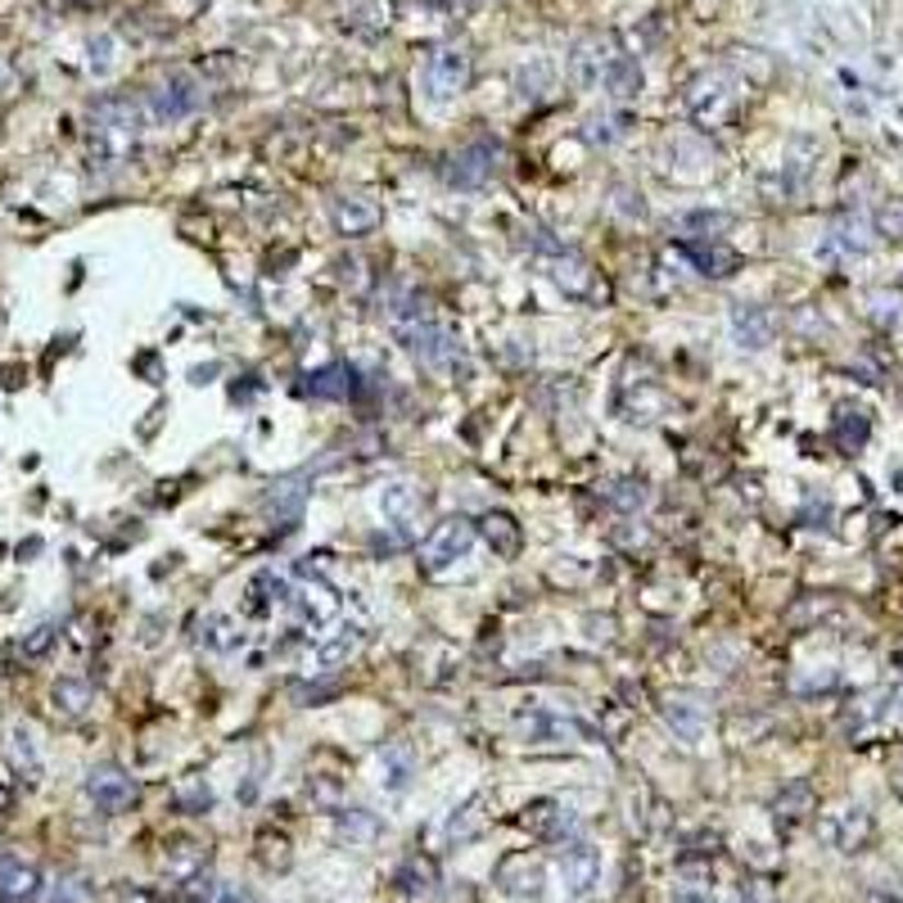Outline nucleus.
<instances>
[{
  "label": "nucleus",
  "mask_w": 903,
  "mask_h": 903,
  "mask_svg": "<svg viewBox=\"0 0 903 903\" xmlns=\"http://www.w3.org/2000/svg\"><path fill=\"white\" fill-rule=\"evenodd\" d=\"M145 104L132 95H104L91 104V155L100 163H118L127 159V149L145 132Z\"/></svg>",
  "instance_id": "nucleus-1"
},
{
  "label": "nucleus",
  "mask_w": 903,
  "mask_h": 903,
  "mask_svg": "<svg viewBox=\"0 0 903 903\" xmlns=\"http://www.w3.org/2000/svg\"><path fill=\"white\" fill-rule=\"evenodd\" d=\"M475 534H479L475 519H466V515H447L443 524H434V534L421 547V570L430 579H443L447 570H457L475 547Z\"/></svg>",
  "instance_id": "nucleus-2"
},
{
  "label": "nucleus",
  "mask_w": 903,
  "mask_h": 903,
  "mask_svg": "<svg viewBox=\"0 0 903 903\" xmlns=\"http://www.w3.org/2000/svg\"><path fill=\"white\" fill-rule=\"evenodd\" d=\"M145 118L149 123H181L204 104V87L191 78V72H168L163 82H155L145 91Z\"/></svg>",
  "instance_id": "nucleus-3"
},
{
  "label": "nucleus",
  "mask_w": 903,
  "mask_h": 903,
  "mask_svg": "<svg viewBox=\"0 0 903 903\" xmlns=\"http://www.w3.org/2000/svg\"><path fill=\"white\" fill-rule=\"evenodd\" d=\"M732 108H736V82H732L728 68H709V72H700V78L687 87V113L700 127L728 123Z\"/></svg>",
  "instance_id": "nucleus-4"
},
{
  "label": "nucleus",
  "mask_w": 903,
  "mask_h": 903,
  "mask_svg": "<svg viewBox=\"0 0 903 903\" xmlns=\"http://www.w3.org/2000/svg\"><path fill=\"white\" fill-rule=\"evenodd\" d=\"M515 732L529 741V745H564V741L592 736L579 719H570V713H560V709H547V705L519 709V713H515Z\"/></svg>",
  "instance_id": "nucleus-5"
},
{
  "label": "nucleus",
  "mask_w": 903,
  "mask_h": 903,
  "mask_svg": "<svg viewBox=\"0 0 903 903\" xmlns=\"http://www.w3.org/2000/svg\"><path fill=\"white\" fill-rule=\"evenodd\" d=\"M470 87V55L461 46H438L425 59V91L430 100H457Z\"/></svg>",
  "instance_id": "nucleus-6"
},
{
  "label": "nucleus",
  "mask_w": 903,
  "mask_h": 903,
  "mask_svg": "<svg viewBox=\"0 0 903 903\" xmlns=\"http://www.w3.org/2000/svg\"><path fill=\"white\" fill-rule=\"evenodd\" d=\"M289 610H294V619H298V624L317 632V628H325V624L339 615V592H334L325 579H317V574H308V570H304V579L294 583Z\"/></svg>",
  "instance_id": "nucleus-7"
},
{
  "label": "nucleus",
  "mask_w": 903,
  "mask_h": 903,
  "mask_svg": "<svg viewBox=\"0 0 903 903\" xmlns=\"http://www.w3.org/2000/svg\"><path fill=\"white\" fill-rule=\"evenodd\" d=\"M493 168H498V145L479 140V145L457 149V155L443 163V181L457 185V191H475V185H483L488 176H493Z\"/></svg>",
  "instance_id": "nucleus-8"
},
{
  "label": "nucleus",
  "mask_w": 903,
  "mask_h": 903,
  "mask_svg": "<svg viewBox=\"0 0 903 903\" xmlns=\"http://www.w3.org/2000/svg\"><path fill=\"white\" fill-rule=\"evenodd\" d=\"M87 800H91L100 813H123V809L136 800V781H132L123 768L104 764V768H95V773L87 777Z\"/></svg>",
  "instance_id": "nucleus-9"
},
{
  "label": "nucleus",
  "mask_w": 903,
  "mask_h": 903,
  "mask_svg": "<svg viewBox=\"0 0 903 903\" xmlns=\"http://www.w3.org/2000/svg\"><path fill=\"white\" fill-rule=\"evenodd\" d=\"M610 55H615V36L606 32V36H583V42L570 50V78L579 82V87H601V72H606V64H610Z\"/></svg>",
  "instance_id": "nucleus-10"
},
{
  "label": "nucleus",
  "mask_w": 903,
  "mask_h": 903,
  "mask_svg": "<svg viewBox=\"0 0 903 903\" xmlns=\"http://www.w3.org/2000/svg\"><path fill=\"white\" fill-rule=\"evenodd\" d=\"M411 353L421 357V366H430V370H443V366H452L457 362V334H452L447 325H438V321H425L421 330H411Z\"/></svg>",
  "instance_id": "nucleus-11"
},
{
  "label": "nucleus",
  "mask_w": 903,
  "mask_h": 903,
  "mask_svg": "<svg viewBox=\"0 0 903 903\" xmlns=\"http://www.w3.org/2000/svg\"><path fill=\"white\" fill-rule=\"evenodd\" d=\"M822 836H826V845L841 849V854H858L862 845H868V836H872V818L862 809H841V813H832L822 822Z\"/></svg>",
  "instance_id": "nucleus-12"
},
{
  "label": "nucleus",
  "mask_w": 903,
  "mask_h": 903,
  "mask_svg": "<svg viewBox=\"0 0 903 903\" xmlns=\"http://www.w3.org/2000/svg\"><path fill=\"white\" fill-rule=\"evenodd\" d=\"M560 881L574 899H583L601 881V854L592 845H570L560 854Z\"/></svg>",
  "instance_id": "nucleus-13"
},
{
  "label": "nucleus",
  "mask_w": 903,
  "mask_h": 903,
  "mask_svg": "<svg viewBox=\"0 0 903 903\" xmlns=\"http://www.w3.org/2000/svg\"><path fill=\"white\" fill-rule=\"evenodd\" d=\"M195 642H199L204 651H213V655H236V651L244 647V628H240L231 615L208 610V615H199V624H195Z\"/></svg>",
  "instance_id": "nucleus-14"
},
{
  "label": "nucleus",
  "mask_w": 903,
  "mask_h": 903,
  "mask_svg": "<svg viewBox=\"0 0 903 903\" xmlns=\"http://www.w3.org/2000/svg\"><path fill=\"white\" fill-rule=\"evenodd\" d=\"M642 64H637L628 50H615L610 55V64H606V72H601V87H606V95L610 100H619V104H628V100H637L642 95Z\"/></svg>",
  "instance_id": "nucleus-15"
},
{
  "label": "nucleus",
  "mask_w": 903,
  "mask_h": 903,
  "mask_svg": "<svg viewBox=\"0 0 903 903\" xmlns=\"http://www.w3.org/2000/svg\"><path fill=\"white\" fill-rule=\"evenodd\" d=\"M330 217L339 226V236H366V231L380 226V208H375V199H366V195H339L330 204Z\"/></svg>",
  "instance_id": "nucleus-16"
},
{
  "label": "nucleus",
  "mask_w": 903,
  "mask_h": 903,
  "mask_svg": "<svg viewBox=\"0 0 903 903\" xmlns=\"http://www.w3.org/2000/svg\"><path fill=\"white\" fill-rule=\"evenodd\" d=\"M732 344L745 353H764L773 344V317L764 308H732Z\"/></svg>",
  "instance_id": "nucleus-17"
},
{
  "label": "nucleus",
  "mask_w": 903,
  "mask_h": 903,
  "mask_svg": "<svg viewBox=\"0 0 903 903\" xmlns=\"http://www.w3.org/2000/svg\"><path fill=\"white\" fill-rule=\"evenodd\" d=\"M421 506H425V498H421V488L411 479H393V483L380 488V515L389 524H411L421 515Z\"/></svg>",
  "instance_id": "nucleus-18"
},
{
  "label": "nucleus",
  "mask_w": 903,
  "mask_h": 903,
  "mask_svg": "<svg viewBox=\"0 0 903 903\" xmlns=\"http://www.w3.org/2000/svg\"><path fill=\"white\" fill-rule=\"evenodd\" d=\"M498 885L511 899H538L542 894V868H538V862H529L524 854H515V858H506L498 868Z\"/></svg>",
  "instance_id": "nucleus-19"
},
{
  "label": "nucleus",
  "mask_w": 903,
  "mask_h": 903,
  "mask_svg": "<svg viewBox=\"0 0 903 903\" xmlns=\"http://www.w3.org/2000/svg\"><path fill=\"white\" fill-rule=\"evenodd\" d=\"M687 262L700 272V276H713V281H723V276H732L736 272V253L732 249H723L719 240H687Z\"/></svg>",
  "instance_id": "nucleus-20"
},
{
  "label": "nucleus",
  "mask_w": 903,
  "mask_h": 903,
  "mask_svg": "<svg viewBox=\"0 0 903 903\" xmlns=\"http://www.w3.org/2000/svg\"><path fill=\"white\" fill-rule=\"evenodd\" d=\"M524 826H529V836H538V841H564V836H570V826H574V818H570V809H564V804L542 800V804H534L529 813H524Z\"/></svg>",
  "instance_id": "nucleus-21"
},
{
  "label": "nucleus",
  "mask_w": 903,
  "mask_h": 903,
  "mask_svg": "<svg viewBox=\"0 0 903 903\" xmlns=\"http://www.w3.org/2000/svg\"><path fill=\"white\" fill-rule=\"evenodd\" d=\"M411 777H416V755H411V745L407 741H393V745H385L380 750V781H385V790H407L411 786Z\"/></svg>",
  "instance_id": "nucleus-22"
},
{
  "label": "nucleus",
  "mask_w": 903,
  "mask_h": 903,
  "mask_svg": "<svg viewBox=\"0 0 903 903\" xmlns=\"http://www.w3.org/2000/svg\"><path fill=\"white\" fill-rule=\"evenodd\" d=\"M547 267H551V281L564 289V294H574V298H583L587 289H592V267L583 258H574L570 249L564 253H556V258H547Z\"/></svg>",
  "instance_id": "nucleus-23"
},
{
  "label": "nucleus",
  "mask_w": 903,
  "mask_h": 903,
  "mask_svg": "<svg viewBox=\"0 0 903 903\" xmlns=\"http://www.w3.org/2000/svg\"><path fill=\"white\" fill-rule=\"evenodd\" d=\"M36 872L27 862H14V858H0V903H27L36 894Z\"/></svg>",
  "instance_id": "nucleus-24"
},
{
  "label": "nucleus",
  "mask_w": 903,
  "mask_h": 903,
  "mask_svg": "<svg viewBox=\"0 0 903 903\" xmlns=\"http://www.w3.org/2000/svg\"><path fill=\"white\" fill-rule=\"evenodd\" d=\"M50 700H55V709L64 713V719H87L95 691H91L87 677H59L55 691H50Z\"/></svg>",
  "instance_id": "nucleus-25"
},
{
  "label": "nucleus",
  "mask_w": 903,
  "mask_h": 903,
  "mask_svg": "<svg viewBox=\"0 0 903 903\" xmlns=\"http://www.w3.org/2000/svg\"><path fill=\"white\" fill-rule=\"evenodd\" d=\"M362 647V628H339L334 637H325V642L317 647V664L321 673H334V668H344Z\"/></svg>",
  "instance_id": "nucleus-26"
},
{
  "label": "nucleus",
  "mask_w": 903,
  "mask_h": 903,
  "mask_svg": "<svg viewBox=\"0 0 903 903\" xmlns=\"http://www.w3.org/2000/svg\"><path fill=\"white\" fill-rule=\"evenodd\" d=\"M664 723L673 728V736L683 741V745H696L700 732H705V713H700V705H691V700H668V705H664Z\"/></svg>",
  "instance_id": "nucleus-27"
},
{
  "label": "nucleus",
  "mask_w": 903,
  "mask_h": 903,
  "mask_svg": "<svg viewBox=\"0 0 903 903\" xmlns=\"http://www.w3.org/2000/svg\"><path fill=\"white\" fill-rule=\"evenodd\" d=\"M304 502H308V488L285 479V483H272V493L262 498V511H267L272 519H298L304 515Z\"/></svg>",
  "instance_id": "nucleus-28"
},
{
  "label": "nucleus",
  "mask_w": 903,
  "mask_h": 903,
  "mask_svg": "<svg viewBox=\"0 0 903 903\" xmlns=\"http://www.w3.org/2000/svg\"><path fill=\"white\" fill-rule=\"evenodd\" d=\"M515 87H519V100L538 104V100H547V95H551V87H556V72H551V64H547V59H534V64H524V68L515 72Z\"/></svg>",
  "instance_id": "nucleus-29"
},
{
  "label": "nucleus",
  "mask_w": 903,
  "mask_h": 903,
  "mask_svg": "<svg viewBox=\"0 0 903 903\" xmlns=\"http://www.w3.org/2000/svg\"><path fill=\"white\" fill-rule=\"evenodd\" d=\"M483 538H488V547H493L498 556H515L519 551V524L511 519V515H502V511H493V515H483Z\"/></svg>",
  "instance_id": "nucleus-30"
},
{
  "label": "nucleus",
  "mask_w": 903,
  "mask_h": 903,
  "mask_svg": "<svg viewBox=\"0 0 903 903\" xmlns=\"http://www.w3.org/2000/svg\"><path fill=\"white\" fill-rule=\"evenodd\" d=\"M308 393L312 398H348L353 393V370L348 366H325L308 375Z\"/></svg>",
  "instance_id": "nucleus-31"
},
{
  "label": "nucleus",
  "mask_w": 903,
  "mask_h": 903,
  "mask_svg": "<svg viewBox=\"0 0 903 903\" xmlns=\"http://www.w3.org/2000/svg\"><path fill=\"white\" fill-rule=\"evenodd\" d=\"M606 502H610L615 511L632 515V511H642V506L651 502V488H647L642 479H615V483H606Z\"/></svg>",
  "instance_id": "nucleus-32"
},
{
  "label": "nucleus",
  "mask_w": 903,
  "mask_h": 903,
  "mask_svg": "<svg viewBox=\"0 0 903 903\" xmlns=\"http://www.w3.org/2000/svg\"><path fill=\"white\" fill-rule=\"evenodd\" d=\"M339 836L353 841V845H366L380 836V818L366 813V809H348V813H339Z\"/></svg>",
  "instance_id": "nucleus-33"
},
{
  "label": "nucleus",
  "mask_w": 903,
  "mask_h": 903,
  "mask_svg": "<svg viewBox=\"0 0 903 903\" xmlns=\"http://www.w3.org/2000/svg\"><path fill=\"white\" fill-rule=\"evenodd\" d=\"M723 226H728L723 213H687V217H677V231H687L696 240H719Z\"/></svg>",
  "instance_id": "nucleus-34"
},
{
  "label": "nucleus",
  "mask_w": 903,
  "mask_h": 903,
  "mask_svg": "<svg viewBox=\"0 0 903 903\" xmlns=\"http://www.w3.org/2000/svg\"><path fill=\"white\" fill-rule=\"evenodd\" d=\"M46 903H91V885L78 881V877H68V881H55L46 890Z\"/></svg>",
  "instance_id": "nucleus-35"
},
{
  "label": "nucleus",
  "mask_w": 903,
  "mask_h": 903,
  "mask_svg": "<svg viewBox=\"0 0 903 903\" xmlns=\"http://www.w3.org/2000/svg\"><path fill=\"white\" fill-rule=\"evenodd\" d=\"M872 226H877V236H885V240H903V204H885V208H877Z\"/></svg>",
  "instance_id": "nucleus-36"
},
{
  "label": "nucleus",
  "mask_w": 903,
  "mask_h": 903,
  "mask_svg": "<svg viewBox=\"0 0 903 903\" xmlns=\"http://www.w3.org/2000/svg\"><path fill=\"white\" fill-rule=\"evenodd\" d=\"M836 438H841V443H845V447L854 452V447H858L862 438H868V421H862L858 411H845V416L836 421Z\"/></svg>",
  "instance_id": "nucleus-37"
},
{
  "label": "nucleus",
  "mask_w": 903,
  "mask_h": 903,
  "mask_svg": "<svg viewBox=\"0 0 903 903\" xmlns=\"http://www.w3.org/2000/svg\"><path fill=\"white\" fill-rule=\"evenodd\" d=\"M398 881H402V890H407V894H430V885H434V872L425 868V862H407Z\"/></svg>",
  "instance_id": "nucleus-38"
},
{
  "label": "nucleus",
  "mask_w": 903,
  "mask_h": 903,
  "mask_svg": "<svg viewBox=\"0 0 903 903\" xmlns=\"http://www.w3.org/2000/svg\"><path fill=\"white\" fill-rule=\"evenodd\" d=\"M91 72H95V78H104V72L113 68V36L108 32H100V36H91Z\"/></svg>",
  "instance_id": "nucleus-39"
},
{
  "label": "nucleus",
  "mask_w": 903,
  "mask_h": 903,
  "mask_svg": "<svg viewBox=\"0 0 903 903\" xmlns=\"http://www.w3.org/2000/svg\"><path fill=\"white\" fill-rule=\"evenodd\" d=\"M14 759L27 764V773H36V745H32V732H27V728H14Z\"/></svg>",
  "instance_id": "nucleus-40"
},
{
  "label": "nucleus",
  "mask_w": 903,
  "mask_h": 903,
  "mask_svg": "<svg viewBox=\"0 0 903 903\" xmlns=\"http://www.w3.org/2000/svg\"><path fill=\"white\" fill-rule=\"evenodd\" d=\"M524 236H529V244H534L538 253H547V258L564 253V244H560V240H551V231H547V226H529V231H524Z\"/></svg>",
  "instance_id": "nucleus-41"
},
{
  "label": "nucleus",
  "mask_w": 903,
  "mask_h": 903,
  "mask_svg": "<svg viewBox=\"0 0 903 903\" xmlns=\"http://www.w3.org/2000/svg\"><path fill=\"white\" fill-rule=\"evenodd\" d=\"M55 642V624H42V628H32V637L23 642V655H42L46 647Z\"/></svg>",
  "instance_id": "nucleus-42"
},
{
  "label": "nucleus",
  "mask_w": 903,
  "mask_h": 903,
  "mask_svg": "<svg viewBox=\"0 0 903 903\" xmlns=\"http://www.w3.org/2000/svg\"><path fill=\"white\" fill-rule=\"evenodd\" d=\"M475 809H479V800H470V804L461 809V818H452V822H447V836H466L470 826H475Z\"/></svg>",
  "instance_id": "nucleus-43"
},
{
  "label": "nucleus",
  "mask_w": 903,
  "mask_h": 903,
  "mask_svg": "<svg viewBox=\"0 0 903 903\" xmlns=\"http://www.w3.org/2000/svg\"><path fill=\"white\" fill-rule=\"evenodd\" d=\"M14 91H19V72L5 55H0V95H14Z\"/></svg>",
  "instance_id": "nucleus-44"
},
{
  "label": "nucleus",
  "mask_w": 903,
  "mask_h": 903,
  "mask_svg": "<svg viewBox=\"0 0 903 903\" xmlns=\"http://www.w3.org/2000/svg\"><path fill=\"white\" fill-rule=\"evenodd\" d=\"M213 903H253V899H249V894H240L236 885H217V899H213Z\"/></svg>",
  "instance_id": "nucleus-45"
},
{
  "label": "nucleus",
  "mask_w": 903,
  "mask_h": 903,
  "mask_svg": "<svg viewBox=\"0 0 903 903\" xmlns=\"http://www.w3.org/2000/svg\"><path fill=\"white\" fill-rule=\"evenodd\" d=\"M619 213L624 217H642V199L632 204V191H619Z\"/></svg>",
  "instance_id": "nucleus-46"
},
{
  "label": "nucleus",
  "mask_w": 903,
  "mask_h": 903,
  "mask_svg": "<svg viewBox=\"0 0 903 903\" xmlns=\"http://www.w3.org/2000/svg\"><path fill=\"white\" fill-rule=\"evenodd\" d=\"M208 375H217V366H199V370H195V385H208Z\"/></svg>",
  "instance_id": "nucleus-47"
},
{
  "label": "nucleus",
  "mask_w": 903,
  "mask_h": 903,
  "mask_svg": "<svg viewBox=\"0 0 903 903\" xmlns=\"http://www.w3.org/2000/svg\"><path fill=\"white\" fill-rule=\"evenodd\" d=\"M894 713H899V719H903V687L894 691Z\"/></svg>",
  "instance_id": "nucleus-48"
},
{
  "label": "nucleus",
  "mask_w": 903,
  "mask_h": 903,
  "mask_svg": "<svg viewBox=\"0 0 903 903\" xmlns=\"http://www.w3.org/2000/svg\"><path fill=\"white\" fill-rule=\"evenodd\" d=\"M461 5H479V0H461Z\"/></svg>",
  "instance_id": "nucleus-49"
},
{
  "label": "nucleus",
  "mask_w": 903,
  "mask_h": 903,
  "mask_svg": "<svg viewBox=\"0 0 903 903\" xmlns=\"http://www.w3.org/2000/svg\"><path fill=\"white\" fill-rule=\"evenodd\" d=\"M899 790H903V773H899Z\"/></svg>",
  "instance_id": "nucleus-50"
}]
</instances>
